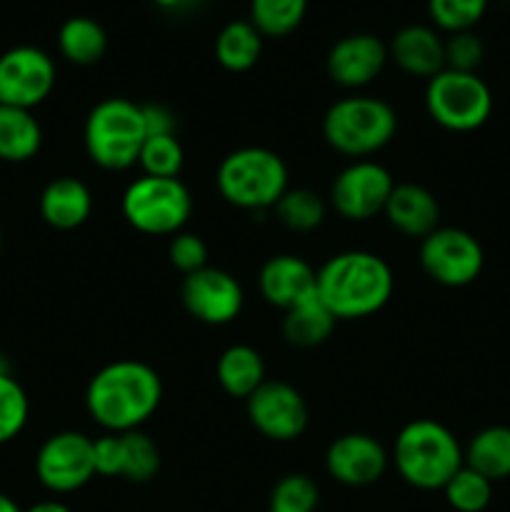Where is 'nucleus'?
<instances>
[{
  "instance_id": "1",
  "label": "nucleus",
  "mask_w": 510,
  "mask_h": 512,
  "mask_svg": "<svg viewBox=\"0 0 510 512\" xmlns=\"http://www.w3.org/2000/svg\"><path fill=\"white\" fill-rule=\"evenodd\" d=\"M163 400V383L155 368L140 360L105 365L85 390L90 418L108 433H130L148 423Z\"/></svg>"
},
{
  "instance_id": "2",
  "label": "nucleus",
  "mask_w": 510,
  "mask_h": 512,
  "mask_svg": "<svg viewBox=\"0 0 510 512\" xmlns=\"http://www.w3.org/2000/svg\"><path fill=\"white\" fill-rule=\"evenodd\" d=\"M393 295V270L368 250L338 253L318 270V298L335 320H358L378 313Z\"/></svg>"
},
{
  "instance_id": "3",
  "label": "nucleus",
  "mask_w": 510,
  "mask_h": 512,
  "mask_svg": "<svg viewBox=\"0 0 510 512\" xmlns=\"http://www.w3.org/2000/svg\"><path fill=\"white\" fill-rule=\"evenodd\" d=\"M400 478L418 490H443L465 465L463 448L445 425L420 418L405 425L393 445Z\"/></svg>"
},
{
  "instance_id": "4",
  "label": "nucleus",
  "mask_w": 510,
  "mask_h": 512,
  "mask_svg": "<svg viewBox=\"0 0 510 512\" xmlns=\"http://www.w3.org/2000/svg\"><path fill=\"white\" fill-rule=\"evenodd\" d=\"M215 183L225 203L250 213H263L273 210L288 190V168L278 153L250 145L225 155Z\"/></svg>"
},
{
  "instance_id": "5",
  "label": "nucleus",
  "mask_w": 510,
  "mask_h": 512,
  "mask_svg": "<svg viewBox=\"0 0 510 512\" xmlns=\"http://www.w3.org/2000/svg\"><path fill=\"white\" fill-rule=\"evenodd\" d=\"M83 143L88 158L103 170H128L145 143L143 110L128 98H105L85 118Z\"/></svg>"
},
{
  "instance_id": "6",
  "label": "nucleus",
  "mask_w": 510,
  "mask_h": 512,
  "mask_svg": "<svg viewBox=\"0 0 510 512\" xmlns=\"http://www.w3.org/2000/svg\"><path fill=\"white\" fill-rule=\"evenodd\" d=\"M398 130V115L380 98H345L330 105L323 138L338 153L365 158L383 150Z\"/></svg>"
},
{
  "instance_id": "7",
  "label": "nucleus",
  "mask_w": 510,
  "mask_h": 512,
  "mask_svg": "<svg viewBox=\"0 0 510 512\" xmlns=\"http://www.w3.org/2000/svg\"><path fill=\"white\" fill-rule=\"evenodd\" d=\"M193 213V198L180 178L133 180L123 193V218L145 235H175Z\"/></svg>"
},
{
  "instance_id": "8",
  "label": "nucleus",
  "mask_w": 510,
  "mask_h": 512,
  "mask_svg": "<svg viewBox=\"0 0 510 512\" xmlns=\"http://www.w3.org/2000/svg\"><path fill=\"white\" fill-rule=\"evenodd\" d=\"M425 110L440 128L470 133L488 123L493 113V93L478 73L445 68L428 80Z\"/></svg>"
},
{
  "instance_id": "9",
  "label": "nucleus",
  "mask_w": 510,
  "mask_h": 512,
  "mask_svg": "<svg viewBox=\"0 0 510 512\" xmlns=\"http://www.w3.org/2000/svg\"><path fill=\"white\" fill-rule=\"evenodd\" d=\"M425 275L445 288H465L483 273L485 253L478 238L460 228H438L420 240Z\"/></svg>"
},
{
  "instance_id": "10",
  "label": "nucleus",
  "mask_w": 510,
  "mask_h": 512,
  "mask_svg": "<svg viewBox=\"0 0 510 512\" xmlns=\"http://www.w3.org/2000/svg\"><path fill=\"white\" fill-rule=\"evenodd\" d=\"M35 475L50 493H75L95 478L93 440L75 430L55 433L35 455Z\"/></svg>"
},
{
  "instance_id": "11",
  "label": "nucleus",
  "mask_w": 510,
  "mask_h": 512,
  "mask_svg": "<svg viewBox=\"0 0 510 512\" xmlns=\"http://www.w3.org/2000/svg\"><path fill=\"white\" fill-rule=\"evenodd\" d=\"M55 88V63L35 45H18L0 55V105L33 110Z\"/></svg>"
},
{
  "instance_id": "12",
  "label": "nucleus",
  "mask_w": 510,
  "mask_h": 512,
  "mask_svg": "<svg viewBox=\"0 0 510 512\" xmlns=\"http://www.w3.org/2000/svg\"><path fill=\"white\" fill-rule=\"evenodd\" d=\"M245 403L253 428L275 443L298 440L308 428V405L303 395L283 380H265Z\"/></svg>"
},
{
  "instance_id": "13",
  "label": "nucleus",
  "mask_w": 510,
  "mask_h": 512,
  "mask_svg": "<svg viewBox=\"0 0 510 512\" xmlns=\"http://www.w3.org/2000/svg\"><path fill=\"white\" fill-rule=\"evenodd\" d=\"M395 188L393 175L375 160H355L335 178L330 203L345 220H370L383 213Z\"/></svg>"
},
{
  "instance_id": "14",
  "label": "nucleus",
  "mask_w": 510,
  "mask_h": 512,
  "mask_svg": "<svg viewBox=\"0 0 510 512\" xmlns=\"http://www.w3.org/2000/svg\"><path fill=\"white\" fill-rule=\"evenodd\" d=\"M185 310L205 325H228L243 310V288L230 273L205 265L185 275L180 285Z\"/></svg>"
},
{
  "instance_id": "15",
  "label": "nucleus",
  "mask_w": 510,
  "mask_h": 512,
  "mask_svg": "<svg viewBox=\"0 0 510 512\" xmlns=\"http://www.w3.org/2000/svg\"><path fill=\"white\" fill-rule=\"evenodd\" d=\"M385 468H388V453L373 435H340L325 453L328 475L348 488H365V485L378 483Z\"/></svg>"
},
{
  "instance_id": "16",
  "label": "nucleus",
  "mask_w": 510,
  "mask_h": 512,
  "mask_svg": "<svg viewBox=\"0 0 510 512\" xmlns=\"http://www.w3.org/2000/svg\"><path fill=\"white\" fill-rule=\"evenodd\" d=\"M388 63V45L370 33L345 35L330 48L325 68L333 83L343 88H363L383 73Z\"/></svg>"
},
{
  "instance_id": "17",
  "label": "nucleus",
  "mask_w": 510,
  "mask_h": 512,
  "mask_svg": "<svg viewBox=\"0 0 510 512\" xmlns=\"http://www.w3.org/2000/svg\"><path fill=\"white\" fill-rule=\"evenodd\" d=\"M258 285L265 303L290 310L318 295V270L310 268L298 255H273L260 268Z\"/></svg>"
},
{
  "instance_id": "18",
  "label": "nucleus",
  "mask_w": 510,
  "mask_h": 512,
  "mask_svg": "<svg viewBox=\"0 0 510 512\" xmlns=\"http://www.w3.org/2000/svg\"><path fill=\"white\" fill-rule=\"evenodd\" d=\"M388 58L403 73L430 80L445 70V40L428 25H405L390 40Z\"/></svg>"
},
{
  "instance_id": "19",
  "label": "nucleus",
  "mask_w": 510,
  "mask_h": 512,
  "mask_svg": "<svg viewBox=\"0 0 510 512\" xmlns=\"http://www.w3.org/2000/svg\"><path fill=\"white\" fill-rule=\"evenodd\" d=\"M385 218L398 233L408 238H428L433 230L440 228V205L438 198L428 188L415 183L395 185L385 203Z\"/></svg>"
},
{
  "instance_id": "20",
  "label": "nucleus",
  "mask_w": 510,
  "mask_h": 512,
  "mask_svg": "<svg viewBox=\"0 0 510 512\" xmlns=\"http://www.w3.org/2000/svg\"><path fill=\"white\" fill-rule=\"evenodd\" d=\"M93 213V195L78 178H55L40 193V215L55 230H75Z\"/></svg>"
},
{
  "instance_id": "21",
  "label": "nucleus",
  "mask_w": 510,
  "mask_h": 512,
  "mask_svg": "<svg viewBox=\"0 0 510 512\" xmlns=\"http://www.w3.org/2000/svg\"><path fill=\"white\" fill-rule=\"evenodd\" d=\"M215 378L230 398L248 400L265 383V363L250 345H230L218 358Z\"/></svg>"
},
{
  "instance_id": "22",
  "label": "nucleus",
  "mask_w": 510,
  "mask_h": 512,
  "mask_svg": "<svg viewBox=\"0 0 510 512\" xmlns=\"http://www.w3.org/2000/svg\"><path fill=\"white\" fill-rule=\"evenodd\" d=\"M43 145V130L33 113L13 105H0V160L25 163Z\"/></svg>"
},
{
  "instance_id": "23",
  "label": "nucleus",
  "mask_w": 510,
  "mask_h": 512,
  "mask_svg": "<svg viewBox=\"0 0 510 512\" xmlns=\"http://www.w3.org/2000/svg\"><path fill=\"white\" fill-rule=\"evenodd\" d=\"M463 460L468 468L488 478L490 483L510 478V428L490 425L473 435L465 448Z\"/></svg>"
},
{
  "instance_id": "24",
  "label": "nucleus",
  "mask_w": 510,
  "mask_h": 512,
  "mask_svg": "<svg viewBox=\"0 0 510 512\" xmlns=\"http://www.w3.org/2000/svg\"><path fill=\"white\" fill-rule=\"evenodd\" d=\"M263 53V35L250 20H233L223 25L215 38V60L230 73H245Z\"/></svg>"
},
{
  "instance_id": "25",
  "label": "nucleus",
  "mask_w": 510,
  "mask_h": 512,
  "mask_svg": "<svg viewBox=\"0 0 510 512\" xmlns=\"http://www.w3.org/2000/svg\"><path fill=\"white\" fill-rule=\"evenodd\" d=\"M335 328V315L320 303L318 295L303 300L295 308L285 310L283 335L295 348H315L325 343Z\"/></svg>"
},
{
  "instance_id": "26",
  "label": "nucleus",
  "mask_w": 510,
  "mask_h": 512,
  "mask_svg": "<svg viewBox=\"0 0 510 512\" xmlns=\"http://www.w3.org/2000/svg\"><path fill=\"white\" fill-rule=\"evenodd\" d=\"M58 48L68 63L95 65L108 50V35L98 20L75 15L60 25Z\"/></svg>"
},
{
  "instance_id": "27",
  "label": "nucleus",
  "mask_w": 510,
  "mask_h": 512,
  "mask_svg": "<svg viewBox=\"0 0 510 512\" xmlns=\"http://www.w3.org/2000/svg\"><path fill=\"white\" fill-rule=\"evenodd\" d=\"M308 0H250V23L263 38H285L300 28Z\"/></svg>"
},
{
  "instance_id": "28",
  "label": "nucleus",
  "mask_w": 510,
  "mask_h": 512,
  "mask_svg": "<svg viewBox=\"0 0 510 512\" xmlns=\"http://www.w3.org/2000/svg\"><path fill=\"white\" fill-rule=\"evenodd\" d=\"M120 435V478L128 483H150L160 470V450L140 430Z\"/></svg>"
},
{
  "instance_id": "29",
  "label": "nucleus",
  "mask_w": 510,
  "mask_h": 512,
  "mask_svg": "<svg viewBox=\"0 0 510 512\" xmlns=\"http://www.w3.org/2000/svg\"><path fill=\"white\" fill-rule=\"evenodd\" d=\"M273 210L278 223L293 233H310V230L320 228V223L325 220L323 198L308 188H288Z\"/></svg>"
},
{
  "instance_id": "30",
  "label": "nucleus",
  "mask_w": 510,
  "mask_h": 512,
  "mask_svg": "<svg viewBox=\"0 0 510 512\" xmlns=\"http://www.w3.org/2000/svg\"><path fill=\"white\" fill-rule=\"evenodd\" d=\"M445 500L458 512H483L493 500V483L475 473L473 468L463 465L443 488Z\"/></svg>"
},
{
  "instance_id": "31",
  "label": "nucleus",
  "mask_w": 510,
  "mask_h": 512,
  "mask_svg": "<svg viewBox=\"0 0 510 512\" xmlns=\"http://www.w3.org/2000/svg\"><path fill=\"white\" fill-rule=\"evenodd\" d=\"M318 503L320 490L315 480L303 473H290L275 483L268 512H315Z\"/></svg>"
},
{
  "instance_id": "32",
  "label": "nucleus",
  "mask_w": 510,
  "mask_h": 512,
  "mask_svg": "<svg viewBox=\"0 0 510 512\" xmlns=\"http://www.w3.org/2000/svg\"><path fill=\"white\" fill-rule=\"evenodd\" d=\"M138 163L143 168V175H153V178H178L185 163L183 145L178 143L175 135L145 138Z\"/></svg>"
},
{
  "instance_id": "33",
  "label": "nucleus",
  "mask_w": 510,
  "mask_h": 512,
  "mask_svg": "<svg viewBox=\"0 0 510 512\" xmlns=\"http://www.w3.org/2000/svg\"><path fill=\"white\" fill-rule=\"evenodd\" d=\"M28 413L30 403L23 385L13 375H0V445L10 443L23 433Z\"/></svg>"
},
{
  "instance_id": "34",
  "label": "nucleus",
  "mask_w": 510,
  "mask_h": 512,
  "mask_svg": "<svg viewBox=\"0 0 510 512\" xmlns=\"http://www.w3.org/2000/svg\"><path fill=\"white\" fill-rule=\"evenodd\" d=\"M490 0H428L430 20L445 33L473 30L488 10Z\"/></svg>"
},
{
  "instance_id": "35",
  "label": "nucleus",
  "mask_w": 510,
  "mask_h": 512,
  "mask_svg": "<svg viewBox=\"0 0 510 512\" xmlns=\"http://www.w3.org/2000/svg\"><path fill=\"white\" fill-rule=\"evenodd\" d=\"M485 58V45L473 30H460L450 33L445 40V68L458 70V73H478Z\"/></svg>"
},
{
  "instance_id": "36",
  "label": "nucleus",
  "mask_w": 510,
  "mask_h": 512,
  "mask_svg": "<svg viewBox=\"0 0 510 512\" xmlns=\"http://www.w3.org/2000/svg\"><path fill=\"white\" fill-rule=\"evenodd\" d=\"M168 258L175 270L190 275L208 265V245L195 233H175L168 245Z\"/></svg>"
},
{
  "instance_id": "37",
  "label": "nucleus",
  "mask_w": 510,
  "mask_h": 512,
  "mask_svg": "<svg viewBox=\"0 0 510 512\" xmlns=\"http://www.w3.org/2000/svg\"><path fill=\"white\" fill-rule=\"evenodd\" d=\"M95 475L103 478H120V435L108 433L93 440Z\"/></svg>"
},
{
  "instance_id": "38",
  "label": "nucleus",
  "mask_w": 510,
  "mask_h": 512,
  "mask_svg": "<svg viewBox=\"0 0 510 512\" xmlns=\"http://www.w3.org/2000/svg\"><path fill=\"white\" fill-rule=\"evenodd\" d=\"M143 110V125L145 138H160V135H175L178 123H175V113L163 103H145L140 105Z\"/></svg>"
},
{
  "instance_id": "39",
  "label": "nucleus",
  "mask_w": 510,
  "mask_h": 512,
  "mask_svg": "<svg viewBox=\"0 0 510 512\" xmlns=\"http://www.w3.org/2000/svg\"><path fill=\"white\" fill-rule=\"evenodd\" d=\"M25 512H73L65 503L60 500H43V503H35L33 508H28Z\"/></svg>"
},
{
  "instance_id": "40",
  "label": "nucleus",
  "mask_w": 510,
  "mask_h": 512,
  "mask_svg": "<svg viewBox=\"0 0 510 512\" xmlns=\"http://www.w3.org/2000/svg\"><path fill=\"white\" fill-rule=\"evenodd\" d=\"M153 3L163 10H185L198 3V0H153Z\"/></svg>"
},
{
  "instance_id": "41",
  "label": "nucleus",
  "mask_w": 510,
  "mask_h": 512,
  "mask_svg": "<svg viewBox=\"0 0 510 512\" xmlns=\"http://www.w3.org/2000/svg\"><path fill=\"white\" fill-rule=\"evenodd\" d=\"M0 512H23V510H20V505L15 503V500L10 498V495L0 493Z\"/></svg>"
},
{
  "instance_id": "42",
  "label": "nucleus",
  "mask_w": 510,
  "mask_h": 512,
  "mask_svg": "<svg viewBox=\"0 0 510 512\" xmlns=\"http://www.w3.org/2000/svg\"><path fill=\"white\" fill-rule=\"evenodd\" d=\"M0 375H13V373H10V363H8V358H5V355H0Z\"/></svg>"
},
{
  "instance_id": "43",
  "label": "nucleus",
  "mask_w": 510,
  "mask_h": 512,
  "mask_svg": "<svg viewBox=\"0 0 510 512\" xmlns=\"http://www.w3.org/2000/svg\"><path fill=\"white\" fill-rule=\"evenodd\" d=\"M0 250H3V233H0Z\"/></svg>"
}]
</instances>
